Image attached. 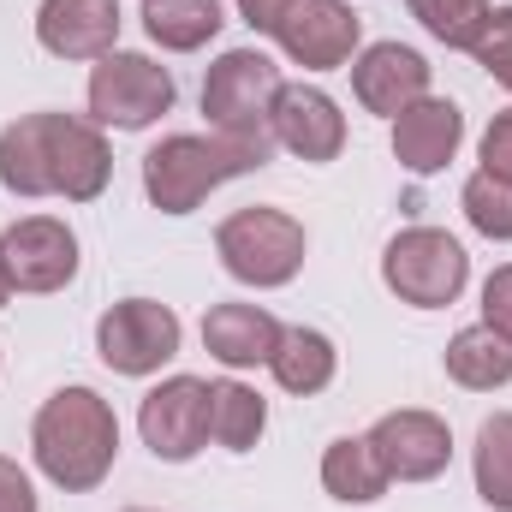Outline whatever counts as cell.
<instances>
[{"label":"cell","mask_w":512,"mask_h":512,"mask_svg":"<svg viewBox=\"0 0 512 512\" xmlns=\"http://www.w3.org/2000/svg\"><path fill=\"white\" fill-rule=\"evenodd\" d=\"M126 512H149V507H126Z\"/></svg>","instance_id":"obj_32"},{"label":"cell","mask_w":512,"mask_h":512,"mask_svg":"<svg viewBox=\"0 0 512 512\" xmlns=\"http://www.w3.org/2000/svg\"><path fill=\"white\" fill-rule=\"evenodd\" d=\"M280 66L262 48H227L203 78V114L221 137L268 143L274 149V102H280Z\"/></svg>","instance_id":"obj_4"},{"label":"cell","mask_w":512,"mask_h":512,"mask_svg":"<svg viewBox=\"0 0 512 512\" xmlns=\"http://www.w3.org/2000/svg\"><path fill=\"white\" fill-rule=\"evenodd\" d=\"M221 0H143V30L167 54H191L221 36Z\"/></svg>","instance_id":"obj_21"},{"label":"cell","mask_w":512,"mask_h":512,"mask_svg":"<svg viewBox=\"0 0 512 512\" xmlns=\"http://www.w3.org/2000/svg\"><path fill=\"white\" fill-rule=\"evenodd\" d=\"M459 143H465V114H459V102H447V96H423V102H411V108L393 120V155H399V167L417 173V179L441 173V167L459 155Z\"/></svg>","instance_id":"obj_16"},{"label":"cell","mask_w":512,"mask_h":512,"mask_svg":"<svg viewBox=\"0 0 512 512\" xmlns=\"http://www.w3.org/2000/svg\"><path fill=\"white\" fill-rule=\"evenodd\" d=\"M268 143H239V137H197V131H179V137H161L149 155H143V191L161 215H191L215 185L239 179L268 167Z\"/></svg>","instance_id":"obj_3"},{"label":"cell","mask_w":512,"mask_h":512,"mask_svg":"<svg viewBox=\"0 0 512 512\" xmlns=\"http://www.w3.org/2000/svg\"><path fill=\"white\" fill-rule=\"evenodd\" d=\"M173 108V72L155 66L149 54H102L96 72H90V114L96 126H114V131H143L155 126L161 114Z\"/></svg>","instance_id":"obj_7"},{"label":"cell","mask_w":512,"mask_h":512,"mask_svg":"<svg viewBox=\"0 0 512 512\" xmlns=\"http://www.w3.org/2000/svg\"><path fill=\"white\" fill-rule=\"evenodd\" d=\"M280 334H286V328H280L262 304H215V310L203 316V346H209V358L227 364V370H256V364H268L274 346H280Z\"/></svg>","instance_id":"obj_17"},{"label":"cell","mask_w":512,"mask_h":512,"mask_svg":"<svg viewBox=\"0 0 512 512\" xmlns=\"http://www.w3.org/2000/svg\"><path fill=\"white\" fill-rule=\"evenodd\" d=\"M0 512H36V489L24 477V465L6 453H0Z\"/></svg>","instance_id":"obj_29"},{"label":"cell","mask_w":512,"mask_h":512,"mask_svg":"<svg viewBox=\"0 0 512 512\" xmlns=\"http://www.w3.org/2000/svg\"><path fill=\"white\" fill-rule=\"evenodd\" d=\"M483 322L512 340V262H501V268L483 280Z\"/></svg>","instance_id":"obj_27"},{"label":"cell","mask_w":512,"mask_h":512,"mask_svg":"<svg viewBox=\"0 0 512 512\" xmlns=\"http://www.w3.org/2000/svg\"><path fill=\"white\" fill-rule=\"evenodd\" d=\"M30 453L54 489L90 495V489H102V477L120 459V417L96 387H60L42 399L36 423H30Z\"/></svg>","instance_id":"obj_2"},{"label":"cell","mask_w":512,"mask_h":512,"mask_svg":"<svg viewBox=\"0 0 512 512\" xmlns=\"http://www.w3.org/2000/svg\"><path fill=\"white\" fill-rule=\"evenodd\" d=\"M0 262L12 292H60L78 280V233L54 215H24L0 233Z\"/></svg>","instance_id":"obj_9"},{"label":"cell","mask_w":512,"mask_h":512,"mask_svg":"<svg viewBox=\"0 0 512 512\" xmlns=\"http://www.w3.org/2000/svg\"><path fill=\"white\" fill-rule=\"evenodd\" d=\"M387 483H393V477H387V465L376 459L370 435H340V441L322 453V489H328L334 501H346V507L382 501Z\"/></svg>","instance_id":"obj_18"},{"label":"cell","mask_w":512,"mask_h":512,"mask_svg":"<svg viewBox=\"0 0 512 512\" xmlns=\"http://www.w3.org/2000/svg\"><path fill=\"white\" fill-rule=\"evenodd\" d=\"M274 143L292 149L298 161H340L346 149V114L328 90L316 84H286L280 102H274Z\"/></svg>","instance_id":"obj_13"},{"label":"cell","mask_w":512,"mask_h":512,"mask_svg":"<svg viewBox=\"0 0 512 512\" xmlns=\"http://www.w3.org/2000/svg\"><path fill=\"white\" fill-rule=\"evenodd\" d=\"M483 173L512 185V114H495V126L483 131Z\"/></svg>","instance_id":"obj_28"},{"label":"cell","mask_w":512,"mask_h":512,"mask_svg":"<svg viewBox=\"0 0 512 512\" xmlns=\"http://www.w3.org/2000/svg\"><path fill=\"white\" fill-rule=\"evenodd\" d=\"M352 96L382 114V120H399L411 102L429 96V60L405 42H376L352 60Z\"/></svg>","instance_id":"obj_14"},{"label":"cell","mask_w":512,"mask_h":512,"mask_svg":"<svg viewBox=\"0 0 512 512\" xmlns=\"http://www.w3.org/2000/svg\"><path fill=\"white\" fill-rule=\"evenodd\" d=\"M114 155L108 137L72 114H24L0 131V185L12 197H66L96 203L108 191Z\"/></svg>","instance_id":"obj_1"},{"label":"cell","mask_w":512,"mask_h":512,"mask_svg":"<svg viewBox=\"0 0 512 512\" xmlns=\"http://www.w3.org/2000/svg\"><path fill=\"white\" fill-rule=\"evenodd\" d=\"M358 36H364V18L346 0H298L274 30L286 60H298L310 72H340L358 54Z\"/></svg>","instance_id":"obj_11"},{"label":"cell","mask_w":512,"mask_h":512,"mask_svg":"<svg viewBox=\"0 0 512 512\" xmlns=\"http://www.w3.org/2000/svg\"><path fill=\"white\" fill-rule=\"evenodd\" d=\"M459 203H465V221H471L483 239L512 245V185L489 179V173H471L465 191H459Z\"/></svg>","instance_id":"obj_25"},{"label":"cell","mask_w":512,"mask_h":512,"mask_svg":"<svg viewBox=\"0 0 512 512\" xmlns=\"http://www.w3.org/2000/svg\"><path fill=\"white\" fill-rule=\"evenodd\" d=\"M268 370H274V382L286 387V393H322V387L334 382V370H340V352H334V340L328 334H316V328H286L280 334V346H274V358H268Z\"/></svg>","instance_id":"obj_20"},{"label":"cell","mask_w":512,"mask_h":512,"mask_svg":"<svg viewBox=\"0 0 512 512\" xmlns=\"http://www.w3.org/2000/svg\"><path fill=\"white\" fill-rule=\"evenodd\" d=\"M6 298H12V280H6V262H0V310H6Z\"/></svg>","instance_id":"obj_31"},{"label":"cell","mask_w":512,"mask_h":512,"mask_svg":"<svg viewBox=\"0 0 512 512\" xmlns=\"http://www.w3.org/2000/svg\"><path fill=\"white\" fill-rule=\"evenodd\" d=\"M304 251H310L304 221H292L286 209H268V203L227 215L221 233H215L221 268L233 280H245V286H286L304 268Z\"/></svg>","instance_id":"obj_5"},{"label":"cell","mask_w":512,"mask_h":512,"mask_svg":"<svg viewBox=\"0 0 512 512\" xmlns=\"http://www.w3.org/2000/svg\"><path fill=\"white\" fill-rule=\"evenodd\" d=\"M477 495L495 512H512V411L483 417L477 429Z\"/></svg>","instance_id":"obj_23"},{"label":"cell","mask_w":512,"mask_h":512,"mask_svg":"<svg viewBox=\"0 0 512 512\" xmlns=\"http://www.w3.org/2000/svg\"><path fill=\"white\" fill-rule=\"evenodd\" d=\"M36 42L54 60H102L120 42V0H42Z\"/></svg>","instance_id":"obj_15"},{"label":"cell","mask_w":512,"mask_h":512,"mask_svg":"<svg viewBox=\"0 0 512 512\" xmlns=\"http://www.w3.org/2000/svg\"><path fill=\"white\" fill-rule=\"evenodd\" d=\"M137 429H143V447L167 465H185L203 453L209 441V382L197 376H167L155 393H143V411H137Z\"/></svg>","instance_id":"obj_10"},{"label":"cell","mask_w":512,"mask_h":512,"mask_svg":"<svg viewBox=\"0 0 512 512\" xmlns=\"http://www.w3.org/2000/svg\"><path fill=\"white\" fill-rule=\"evenodd\" d=\"M179 316L155 298H120L96 322V352L114 376H155L167 358H179Z\"/></svg>","instance_id":"obj_8"},{"label":"cell","mask_w":512,"mask_h":512,"mask_svg":"<svg viewBox=\"0 0 512 512\" xmlns=\"http://www.w3.org/2000/svg\"><path fill=\"white\" fill-rule=\"evenodd\" d=\"M447 376L459 387H471V393H495V387L512 382V340L507 334H495L489 322H477V328H459L453 340H447Z\"/></svg>","instance_id":"obj_19"},{"label":"cell","mask_w":512,"mask_h":512,"mask_svg":"<svg viewBox=\"0 0 512 512\" xmlns=\"http://www.w3.org/2000/svg\"><path fill=\"white\" fill-rule=\"evenodd\" d=\"M382 280L399 304L447 310L465 292V280H471V256H465V245L453 233H441V227H405L382 251Z\"/></svg>","instance_id":"obj_6"},{"label":"cell","mask_w":512,"mask_h":512,"mask_svg":"<svg viewBox=\"0 0 512 512\" xmlns=\"http://www.w3.org/2000/svg\"><path fill=\"white\" fill-rule=\"evenodd\" d=\"M370 447H376V459L387 465L393 483H429L453 459V429L435 411H387L370 429Z\"/></svg>","instance_id":"obj_12"},{"label":"cell","mask_w":512,"mask_h":512,"mask_svg":"<svg viewBox=\"0 0 512 512\" xmlns=\"http://www.w3.org/2000/svg\"><path fill=\"white\" fill-rule=\"evenodd\" d=\"M292 6H298V0H239V18H245L251 30H262V36H274Z\"/></svg>","instance_id":"obj_30"},{"label":"cell","mask_w":512,"mask_h":512,"mask_svg":"<svg viewBox=\"0 0 512 512\" xmlns=\"http://www.w3.org/2000/svg\"><path fill=\"white\" fill-rule=\"evenodd\" d=\"M405 6L447 48H477V36L489 30V12H495L489 0H405Z\"/></svg>","instance_id":"obj_24"},{"label":"cell","mask_w":512,"mask_h":512,"mask_svg":"<svg viewBox=\"0 0 512 512\" xmlns=\"http://www.w3.org/2000/svg\"><path fill=\"white\" fill-rule=\"evenodd\" d=\"M477 66L501 84V90H512V6H495L489 12V30L477 36Z\"/></svg>","instance_id":"obj_26"},{"label":"cell","mask_w":512,"mask_h":512,"mask_svg":"<svg viewBox=\"0 0 512 512\" xmlns=\"http://www.w3.org/2000/svg\"><path fill=\"white\" fill-rule=\"evenodd\" d=\"M268 429V399L245 382H209V435L227 453H251Z\"/></svg>","instance_id":"obj_22"}]
</instances>
